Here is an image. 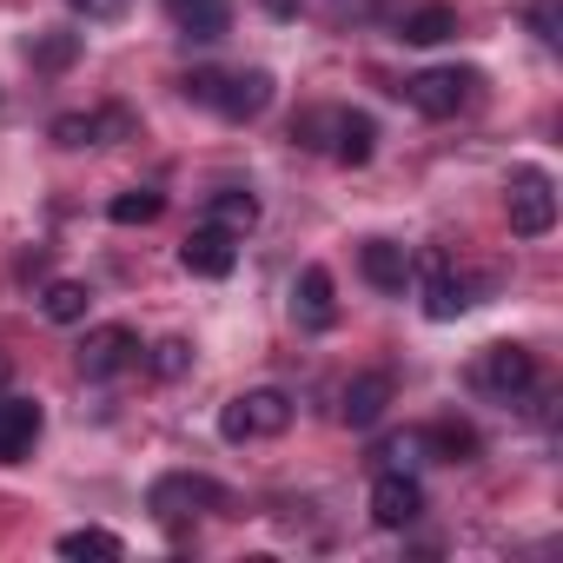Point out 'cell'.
<instances>
[{
	"instance_id": "cell-1",
	"label": "cell",
	"mask_w": 563,
	"mask_h": 563,
	"mask_svg": "<svg viewBox=\"0 0 563 563\" xmlns=\"http://www.w3.org/2000/svg\"><path fill=\"white\" fill-rule=\"evenodd\" d=\"M292 424V398L286 391H245V398H232L225 411H219V431L232 438V444H245V438H278Z\"/></svg>"
},
{
	"instance_id": "cell-2",
	"label": "cell",
	"mask_w": 563,
	"mask_h": 563,
	"mask_svg": "<svg viewBox=\"0 0 563 563\" xmlns=\"http://www.w3.org/2000/svg\"><path fill=\"white\" fill-rule=\"evenodd\" d=\"M471 385L484 391V398H523L530 385H537V358L523 352V345H484L477 352V365H471Z\"/></svg>"
},
{
	"instance_id": "cell-3",
	"label": "cell",
	"mask_w": 563,
	"mask_h": 563,
	"mask_svg": "<svg viewBox=\"0 0 563 563\" xmlns=\"http://www.w3.org/2000/svg\"><path fill=\"white\" fill-rule=\"evenodd\" d=\"M153 517L159 523H186L192 510H212V504H225V490L212 484V477H192V471H173V477H159L153 484Z\"/></svg>"
},
{
	"instance_id": "cell-4",
	"label": "cell",
	"mask_w": 563,
	"mask_h": 563,
	"mask_svg": "<svg viewBox=\"0 0 563 563\" xmlns=\"http://www.w3.org/2000/svg\"><path fill=\"white\" fill-rule=\"evenodd\" d=\"M556 225V186L543 173H517L510 179V232L517 239H543Z\"/></svg>"
},
{
	"instance_id": "cell-5",
	"label": "cell",
	"mask_w": 563,
	"mask_h": 563,
	"mask_svg": "<svg viewBox=\"0 0 563 563\" xmlns=\"http://www.w3.org/2000/svg\"><path fill=\"white\" fill-rule=\"evenodd\" d=\"M471 87H477L471 74H457V67H431V74L405 80L398 93H405V100H411L418 113H431V120H451V113H457V107L471 100Z\"/></svg>"
},
{
	"instance_id": "cell-6",
	"label": "cell",
	"mask_w": 563,
	"mask_h": 563,
	"mask_svg": "<svg viewBox=\"0 0 563 563\" xmlns=\"http://www.w3.org/2000/svg\"><path fill=\"white\" fill-rule=\"evenodd\" d=\"M424 517V490H418V477H405V471H378V484H372V523L378 530H411Z\"/></svg>"
},
{
	"instance_id": "cell-7",
	"label": "cell",
	"mask_w": 563,
	"mask_h": 563,
	"mask_svg": "<svg viewBox=\"0 0 563 563\" xmlns=\"http://www.w3.org/2000/svg\"><path fill=\"white\" fill-rule=\"evenodd\" d=\"M179 265L192 272V278H225L232 265H239V239L225 232V225H199V232H186V245H179Z\"/></svg>"
},
{
	"instance_id": "cell-8",
	"label": "cell",
	"mask_w": 563,
	"mask_h": 563,
	"mask_svg": "<svg viewBox=\"0 0 563 563\" xmlns=\"http://www.w3.org/2000/svg\"><path fill=\"white\" fill-rule=\"evenodd\" d=\"M471 292H477V286H471L464 272H451L438 252L424 258V312H431V319H464V312L477 306Z\"/></svg>"
},
{
	"instance_id": "cell-9",
	"label": "cell",
	"mask_w": 563,
	"mask_h": 563,
	"mask_svg": "<svg viewBox=\"0 0 563 563\" xmlns=\"http://www.w3.org/2000/svg\"><path fill=\"white\" fill-rule=\"evenodd\" d=\"M212 107H219L225 120H258V113L272 107V74H265V67L219 74V93H212Z\"/></svg>"
},
{
	"instance_id": "cell-10",
	"label": "cell",
	"mask_w": 563,
	"mask_h": 563,
	"mask_svg": "<svg viewBox=\"0 0 563 563\" xmlns=\"http://www.w3.org/2000/svg\"><path fill=\"white\" fill-rule=\"evenodd\" d=\"M126 365H140V339H133L126 325L87 332V345H80V372H87V378H113V372H126Z\"/></svg>"
},
{
	"instance_id": "cell-11",
	"label": "cell",
	"mask_w": 563,
	"mask_h": 563,
	"mask_svg": "<svg viewBox=\"0 0 563 563\" xmlns=\"http://www.w3.org/2000/svg\"><path fill=\"white\" fill-rule=\"evenodd\" d=\"M34 438H41V405L34 398H0V464L34 457Z\"/></svg>"
},
{
	"instance_id": "cell-12",
	"label": "cell",
	"mask_w": 563,
	"mask_h": 563,
	"mask_svg": "<svg viewBox=\"0 0 563 563\" xmlns=\"http://www.w3.org/2000/svg\"><path fill=\"white\" fill-rule=\"evenodd\" d=\"M166 14H173V27H179L186 41L212 47V41H225V27H232V0H166Z\"/></svg>"
},
{
	"instance_id": "cell-13",
	"label": "cell",
	"mask_w": 563,
	"mask_h": 563,
	"mask_svg": "<svg viewBox=\"0 0 563 563\" xmlns=\"http://www.w3.org/2000/svg\"><path fill=\"white\" fill-rule=\"evenodd\" d=\"M385 405H391V378H385V372H365V378H352V385H345L339 418H345L352 431H372V424L385 418Z\"/></svg>"
},
{
	"instance_id": "cell-14",
	"label": "cell",
	"mask_w": 563,
	"mask_h": 563,
	"mask_svg": "<svg viewBox=\"0 0 563 563\" xmlns=\"http://www.w3.org/2000/svg\"><path fill=\"white\" fill-rule=\"evenodd\" d=\"M358 272L372 278L378 292H405V286H411V252H405V245H391V239H365Z\"/></svg>"
},
{
	"instance_id": "cell-15",
	"label": "cell",
	"mask_w": 563,
	"mask_h": 563,
	"mask_svg": "<svg viewBox=\"0 0 563 563\" xmlns=\"http://www.w3.org/2000/svg\"><path fill=\"white\" fill-rule=\"evenodd\" d=\"M292 312H299V325H312V332H325V325L339 319V299H332V272H325V265H306V272H299Z\"/></svg>"
},
{
	"instance_id": "cell-16",
	"label": "cell",
	"mask_w": 563,
	"mask_h": 563,
	"mask_svg": "<svg viewBox=\"0 0 563 563\" xmlns=\"http://www.w3.org/2000/svg\"><path fill=\"white\" fill-rule=\"evenodd\" d=\"M372 146H378L372 113H339V120H332V153H339V166H365Z\"/></svg>"
},
{
	"instance_id": "cell-17",
	"label": "cell",
	"mask_w": 563,
	"mask_h": 563,
	"mask_svg": "<svg viewBox=\"0 0 563 563\" xmlns=\"http://www.w3.org/2000/svg\"><path fill=\"white\" fill-rule=\"evenodd\" d=\"M411 47H438V41H451L457 34V14L451 8H438V0H431V8H418V14H405V27H398Z\"/></svg>"
},
{
	"instance_id": "cell-18",
	"label": "cell",
	"mask_w": 563,
	"mask_h": 563,
	"mask_svg": "<svg viewBox=\"0 0 563 563\" xmlns=\"http://www.w3.org/2000/svg\"><path fill=\"white\" fill-rule=\"evenodd\" d=\"M418 444H431L444 464H471V457H477V431H471V424H451V418L431 424V431H418Z\"/></svg>"
},
{
	"instance_id": "cell-19",
	"label": "cell",
	"mask_w": 563,
	"mask_h": 563,
	"mask_svg": "<svg viewBox=\"0 0 563 563\" xmlns=\"http://www.w3.org/2000/svg\"><path fill=\"white\" fill-rule=\"evenodd\" d=\"M60 556H74V563H87V556H93V563H120L126 543H120L113 530H67V537H60Z\"/></svg>"
},
{
	"instance_id": "cell-20",
	"label": "cell",
	"mask_w": 563,
	"mask_h": 563,
	"mask_svg": "<svg viewBox=\"0 0 563 563\" xmlns=\"http://www.w3.org/2000/svg\"><path fill=\"white\" fill-rule=\"evenodd\" d=\"M41 306H47V319H54V325H80V319H87V306H93V292L80 286V278H54Z\"/></svg>"
},
{
	"instance_id": "cell-21",
	"label": "cell",
	"mask_w": 563,
	"mask_h": 563,
	"mask_svg": "<svg viewBox=\"0 0 563 563\" xmlns=\"http://www.w3.org/2000/svg\"><path fill=\"white\" fill-rule=\"evenodd\" d=\"M159 212H166V192H153V186H133V192H120V199L107 206L113 225H153Z\"/></svg>"
},
{
	"instance_id": "cell-22",
	"label": "cell",
	"mask_w": 563,
	"mask_h": 563,
	"mask_svg": "<svg viewBox=\"0 0 563 563\" xmlns=\"http://www.w3.org/2000/svg\"><path fill=\"white\" fill-rule=\"evenodd\" d=\"M212 225H225L232 239L258 225V199L252 192H212Z\"/></svg>"
},
{
	"instance_id": "cell-23",
	"label": "cell",
	"mask_w": 563,
	"mask_h": 563,
	"mask_svg": "<svg viewBox=\"0 0 563 563\" xmlns=\"http://www.w3.org/2000/svg\"><path fill=\"white\" fill-rule=\"evenodd\" d=\"M54 140L60 146H100V113H60L54 120Z\"/></svg>"
},
{
	"instance_id": "cell-24",
	"label": "cell",
	"mask_w": 563,
	"mask_h": 563,
	"mask_svg": "<svg viewBox=\"0 0 563 563\" xmlns=\"http://www.w3.org/2000/svg\"><path fill=\"white\" fill-rule=\"evenodd\" d=\"M186 365H192V345H186V339H159V345H153V372H159V378H179Z\"/></svg>"
},
{
	"instance_id": "cell-25",
	"label": "cell",
	"mask_w": 563,
	"mask_h": 563,
	"mask_svg": "<svg viewBox=\"0 0 563 563\" xmlns=\"http://www.w3.org/2000/svg\"><path fill=\"white\" fill-rule=\"evenodd\" d=\"M140 133V120L126 113V107H100V146H120V140H133Z\"/></svg>"
},
{
	"instance_id": "cell-26",
	"label": "cell",
	"mask_w": 563,
	"mask_h": 563,
	"mask_svg": "<svg viewBox=\"0 0 563 563\" xmlns=\"http://www.w3.org/2000/svg\"><path fill=\"white\" fill-rule=\"evenodd\" d=\"M74 54H80V41H74V34H47V41H41V67H54V74H60Z\"/></svg>"
},
{
	"instance_id": "cell-27",
	"label": "cell",
	"mask_w": 563,
	"mask_h": 563,
	"mask_svg": "<svg viewBox=\"0 0 563 563\" xmlns=\"http://www.w3.org/2000/svg\"><path fill=\"white\" fill-rule=\"evenodd\" d=\"M411 451H418V438H391V444H378L372 457H378L385 471H405V464H411Z\"/></svg>"
},
{
	"instance_id": "cell-28",
	"label": "cell",
	"mask_w": 563,
	"mask_h": 563,
	"mask_svg": "<svg viewBox=\"0 0 563 563\" xmlns=\"http://www.w3.org/2000/svg\"><path fill=\"white\" fill-rule=\"evenodd\" d=\"M133 8V0H74V14H87V21H120Z\"/></svg>"
},
{
	"instance_id": "cell-29",
	"label": "cell",
	"mask_w": 563,
	"mask_h": 563,
	"mask_svg": "<svg viewBox=\"0 0 563 563\" xmlns=\"http://www.w3.org/2000/svg\"><path fill=\"white\" fill-rule=\"evenodd\" d=\"M212 93H219V74H192V80H186V100L212 107Z\"/></svg>"
},
{
	"instance_id": "cell-30",
	"label": "cell",
	"mask_w": 563,
	"mask_h": 563,
	"mask_svg": "<svg viewBox=\"0 0 563 563\" xmlns=\"http://www.w3.org/2000/svg\"><path fill=\"white\" fill-rule=\"evenodd\" d=\"M8 378H14V358H8V352H0V391H8Z\"/></svg>"
}]
</instances>
